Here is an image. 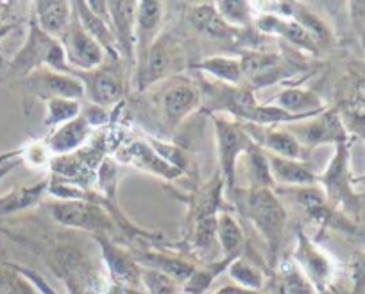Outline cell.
<instances>
[{
  "label": "cell",
  "instance_id": "cell-12",
  "mask_svg": "<svg viewBox=\"0 0 365 294\" xmlns=\"http://www.w3.org/2000/svg\"><path fill=\"white\" fill-rule=\"evenodd\" d=\"M240 65L245 85L252 90L272 85L285 76H294L297 72V66L292 65V61H289L285 56L269 51L242 52Z\"/></svg>",
  "mask_w": 365,
  "mask_h": 294
},
{
  "label": "cell",
  "instance_id": "cell-45",
  "mask_svg": "<svg viewBox=\"0 0 365 294\" xmlns=\"http://www.w3.org/2000/svg\"><path fill=\"white\" fill-rule=\"evenodd\" d=\"M213 294H265L262 290H251V289H245V287L240 285H235V283H230V285H224L220 287L217 293Z\"/></svg>",
  "mask_w": 365,
  "mask_h": 294
},
{
  "label": "cell",
  "instance_id": "cell-8",
  "mask_svg": "<svg viewBox=\"0 0 365 294\" xmlns=\"http://www.w3.org/2000/svg\"><path fill=\"white\" fill-rule=\"evenodd\" d=\"M215 131L217 156H219V174L224 181L226 196L233 198L237 192L238 162L255 146L244 124L226 115H212Z\"/></svg>",
  "mask_w": 365,
  "mask_h": 294
},
{
  "label": "cell",
  "instance_id": "cell-18",
  "mask_svg": "<svg viewBox=\"0 0 365 294\" xmlns=\"http://www.w3.org/2000/svg\"><path fill=\"white\" fill-rule=\"evenodd\" d=\"M115 158L122 163L136 167L140 171L153 174V176L163 178L167 181H174L182 176L181 171L172 167L170 163L165 162L153 147L147 143V140H133V142L124 143L117 149Z\"/></svg>",
  "mask_w": 365,
  "mask_h": 294
},
{
  "label": "cell",
  "instance_id": "cell-5",
  "mask_svg": "<svg viewBox=\"0 0 365 294\" xmlns=\"http://www.w3.org/2000/svg\"><path fill=\"white\" fill-rule=\"evenodd\" d=\"M52 271L65 283L70 294H142L111 285L84 253L72 246H59L48 260Z\"/></svg>",
  "mask_w": 365,
  "mask_h": 294
},
{
  "label": "cell",
  "instance_id": "cell-4",
  "mask_svg": "<svg viewBox=\"0 0 365 294\" xmlns=\"http://www.w3.org/2000/svg\"><path fill=\"white\" fill-rule=\"evenodd\" d=\"M41 69H48L61 74H73V70L66 63L61 44L54 38L47 36L31 16L26 41L16 51L11 61L8 63L4 78L11 79V81H22V79L29 78L31 74L38 72Z\"/></svg>",
  "mask_w": 365,
  "mask_h": 294
},
{
  "label": "cell",
  "instance_id": "cell-24",
  "mask_svg": "<svg viewBox=\"0 0 365 294\" xmlns=\"http://www.w3.org/2000/svg\"><path fill=\"white\" fill-rule=\"evenodd\" d=\"M31 16L47 36L59 41L72 22V2H34Z\"/></svg>",
  "mask_w": 365,
  "mask_h": 294
},
{
  "label": "cell",
  "instance_id": "cell-25",
  "mask_svg": "<svg viewBox=\"0 0 365 294\" xmlns=\"http://www.w3.org/2000/svg\"><path fill=\"white\" fill-rule=\"evenodd\" d=\"M269 103L276 104L278 108L285 110L287 113L296 115L299 118H310L319 115L321 111H324L326 103L321 96H319L315 90L308 88H299V86H294V88L282 90L278 96L274 97Z\"/></svg>",
  "mask_w": 365,
  "mask_h": 294
},
{
  "label": "cell",
  "instance_id": "cell-6",
  "mask_svg": "<svg viewBox=\"0 0 365 294\" xmlns=\"http://www.w3.org/2000/svg\"><path fill=\"white\" fill-rule=\"evenodd\" d=\"M185 69H187V56L181 41L172 33H161L147 54L136 63V90L147 92L167 79L181 76Z\"/></svg>",
  "mask_w": 365,
  "mask_h": 294
},
{
  "label": "cell",
  "instance_id": "cell-34",
  "mask_svg": "<svg viewBox=\"0 0 365 294\" xmlns=\"http://www.w3.org/2000/svg\"><path fill=\"white\" fill-rule=\"evenodd\" d=\"M240 162H244V173L249 181L247 191H252V188H276L274 187L272 176H270L267 155L259 149V147L252 146L251 149L242 156Z\"/></svg>",
  "mask_w": 365,
  "mask_h": 294
},
{
  "label": "cell",
  "instance_id": "cell-32",
  "mask_svg": "<svg viewBox=\"0 0 365 294\" xmlns=\"http://www.w3.org/2000/svg\"><path fill=\"white\" fill-rule=\"evenodd\" d=\"M233 257H222L219 260H210L202 265H195L194 273L188 276V280L182 283V293L185 294H205L212 287V283L219 278L222 273L227 271Z\"/></svg>",
  "mask_w": 365,
  "mask_h": 294
},
{
  "label": "cell",
  "instance_id": "cell-38",
  "mask_svg": "<svg viewBox=\"0 0 365 294\" xmlns=\"http://www.w3.org/2000/svg\"><path fill=\"white\" fill-rule=\"evenodd\" d=\"M344 129L353 140L361 138L365 142V110L351 104H336Z\"/></svg>",
  "mask_w": 365,
  "mask_h": 294
},
{
  "label": "cell",
  "instance_id": "cell-14",
  "mask_svg": "<svg viewBox=\"0 0 365 294\" xmlns=\"http://www.w3.org/2000/svg\"><path fill=\"white\" fill-rule=\"evenodd\" d=\"M96 243L99 244L101 253H103L108 280L111 285L129 290V293H142L140 290L142 289L140 285L142 265L135 260V257H131L128 251L115 244L111 237H96Z\"/></svg>",
  "mask_w": 365,
  "mask_h": 294
},
{
  "label": "cell",
  "instance_id": "cell-48",
  "mask_svg": "<svg viewBox=\"0 0 365 294\" xmlns=\"http://www.w3.org/2000/svg\"><path fill=\"white\" fill-rule=\"evenodd\" d=\"M15 29H16V24H6V26L0 27V40H4V38Z\"/></svg>",
  "mask_w": 365,
  "mask_h": 294
},
{
  "label": "cell",
  "instance_id": "cell-17",
  "mask_svg": "<svg viewBox=\"0 0 365 294\" xmlns=\"http://www.w3.org/2000/svg\"><path fill=\"white\" fill-rule=\"evenodd\" d=\"M22 85L29 90L33 96L45 103L52 97H65V99H84L83 83L73 76V74H61L54 70L41 69L38 72L31 74L29 78L22 79Z\"/></svg>",
  "mask_w": 365,
  "mask_h": 294
},
{
  "label": "cell",
  "instance_id": "cell-13",
  "mask_svg": "<svg viewBox=\"0 0 365 294\" xmlns=\"http://www.w3.org/2000/svg\"><path fill=\"white\" fill-rule=\"evenodd\" d=\"M59 44L65 52L66 63L76 72L96 70L106 63V52L83 29L76 15L72 16V22H70L66 33L61 36Z\"/></svg>",
  "mask_w": 365,
  "mask_h": 294
},
{
  "label": "cell",
  "instance_id": "cell-11",
  "mask_svg": "<svg viewBox=\"0 0 365 294\" xmlns=\"http://www.w3.org/2000/svg\"><path fill=\"white\" fill-rule=\"evenodd\" d=\"M285 128L296 136L297 142L307 151H312V149L321 146L335 147L336 143L346 142V140L351 138L346 133V129H344L342 121H340V115L335 106L326 108L324 111H321L315 117H310L301 122H294V124L285 126Z\"/></svg>",
  "mask_w": 365,
  "mask_h": 294
},
{
  "label": "cell",
  "instance_id": "cell-35",
  "mask_svg": "<svg viewBox=\"0 0 365 294\" xmlns=\"http://www.w3.org/2000/svg\"><path fill=\"white\" fill-rule=\"evenodd\" d=\"M215 9L222 22L231 29H247L255 26L258 9L251 2H237V0H227V2H215Z\"/></svg>",
  "mask_w": 365,
  "mask_h": 294
},
{
  "label": "cell",
  "instance_id": "cell-39",
  "mask_svg": "<svg viewBox=\"0 0 365 294\" xmlns=\"http://www.w3.org/2000/svg\"><path fill=\"white\" fill-rule=\"evenodd\" d=\"M347 96L339 104H351L365 110V66H353L346 78Z\"/></svg>",
  "mask_w": 365,
  "mask_h": 294
},
{
  "label": "cell",
  "instance_id": "cell-15",
  "mask_svg": "<svg viewBox=\"0 0 365 294\" xmlns=\"http://www.w3.org/2000/svg\"><path fill=\"white\" fill-rule=\"evenodd\" d=\"M136 8L138 2H108L117 51L128 72L136 66Z\"/></svg>",
  "mask_w": 365,
  "mask_h": 294
},
{
  "label": "cell",
  "instance_id": "cell-3",
  "mask_svg": "<svg viewBox=\"0 0 365 294\" xmlns=\"http://www.w3.org/2000/svg\"><path fill=\"white\" fill-rule=\"evenodd\" d=\"M150 104L158 126L163 131L174 133L192 113L201 110V88L197 79L188 76H175L153 86Z\"/></svg>",
  "mask_w": 365,
  "mask_h": 294
},
{
  "label": "cell",
  "instance_id": "cell-7",
  "mask_svg": "<svg viewBox=\"0 0 365 294\" xmlns=\"http://www.w3.org/2000/svg\"><path fill=\"white\" fill-rule=\"evenodd\" d=\"M51 213L58 225L72 230H83L93 237H111L117 232L113 217L97 192L88 191L83 199L56 201Z\"/></svg>",
  "mask_w": 365,
  "mask_h": 294
},
{
  "label": "cell",
  "instance_id": "cell-29",
  "mask_svg": "<svg viewBox=\"0 0 365 294\" xmlns=\"http://www.w3.org/2000/svg\"><path fill=\"white\" fill-rule=\"evenodd\" d=\"M217 244L220 246L224 257H242L247 246L245 233L242 225L237 220L233 213L222 212L217 216Z\"/></svg>",
  "mask_w": 365,
  "mask_h": 294
},
{
  "label": "cell",
  "instance_id": "cell-33",
  "mask_svg": "<svg viewBox=\"0 0 365 294\" xmlns=\"http://www.w3.org/2000/svg\"><path fill=\"white\" fill-rule=\"evenodd\" d=\"M227 275L233 280L235 285L245 287L251 290H262L267 285V275L259 262H255L252 258L247 257H237L227 268Z\"/></svg>",
  "mask_w": 365,
  "mask_h": 294
},
{
  "label": "cell",
  "instance_id": "cell-47",
  "mask_svg": "<svg viewBox=\"0 0 365 294\" xmlns=\"http://www.w3.org/2000/svg\"><path fill=\"white\" fill-rule=\"evenodd\" d=\"M22 158H16V160H11V162H8V163H4V166L0 167V181L4 180L6 176H8L9 173H13V171L16 169V167H20L22 166Z\"/></svg>",
  "mask_w": 365,
  "mask_h": 294
},
{
  "label": "cell",
  "instance_id": "cell-42",
  "mask_svg": "<svg viewBox=\"0 0 365 294\" xmlns=\"http://www.w3.org/2000/svg\"><path fill=\"white\" fill-rule=\"evenodd\" d=\"M51 156L52 155L48 153L43 140L36 143H27V146H22V162L29 163V166L33 167H43L45 163L51 162V160H48Z\"/></svg>",
  "mask_w": 365,
  "mask_h": 294
},
{
  "label": "cell",
  "instance_id": "cell-44",
  "mask_svg": "<svg viewBox=\"0 0 365 294\" xmlns=\"http://www.w3.org/2000/svg\"><path fill=\"white\" fill-rule=\"evenodd\" d=\"M9 265H11L16 273H20L24 278L29 280V282L34 285V289H36L40 294H59L58 290H56L54 287H52L51 283H48L47 280L40 275V273L34 271V269L24 268V265H19V264H9Z\"/></svg>",
  "mask_w": 365,
  "mask_h": 294
},
{
  "label": "cell",
  "instance_id": "cell-46",
  "mask_svg": "<svg viewBox=\"0 0 365 294\" xmlns=\"http://www.w3.org/2000/svg\"><path fill=\"white\" fill-rule=\"evenodd\" d=\"M16 158H22V147H16V149H11V151L0 153V167Z\"/></svg>",
  "mask_w": 365,
  "mask_h": 294
},
{
  "label": "cell",
  "instance_id": "cell-40",
  "mask_svg": "<svg viewBox=\"0 0 365 294\" xmlns=\"http://www.w3.org/2000/svg\"><path fill=\"white\" fill-rule=\"evenodd\" d=\"M0 294H40L33 283L24 278L9 264L0 268Z\"/></svg>",
  "mask_w": 365,
  "mask_h": 294
},
{
  "label": "cell",
  "instance_id": "cell-1",
  "mask_svg": "<svg viewBox=\"0 0 365 294\" xmlns=\"http://www.w3.org/2000/svg\"><path fill=\"white\" fill-rule=\"evenodd\" d=\"M354 140L349 138L333 147L331 160L326 169L319 174V187L324 194L326 201L336 212L344 213L349 219L360 220L365 206V194L354 188V174L351 171V151Z\"/></svg>",
  "mask_w": 365,
  "mask_h": 294
},
{
  "label": "cell",
  "instance_id": "cell-36",
  "mask_svg": "<svg viewBox=\"0 0 365 294\" xmlns=\"http://www.w3.org/2000/svg\"><path fill=\"white\" fill-rule=\"evenodd\" d=\"M83 111V103L76 99H65V97H52L45 101V126L47 128H58L79 117Z\"/></svg>",
  "mask_w": 365,
  "mask_h": 294
},
{
  "label": "cell",
  "instance_id": "cell-49",
  "mask_svg": "<svg viewBox=\"0 0 365 294\" xmlns=\"http://www.w3.org/2000/svg\"><path fill=\"white\" fill-rule=\"evenodd\" d=\"M321 294H351V290H349V293H347V290H340V289H336L335 285H333L331 289L324 290V293H321Z\"/></svg>",
  "mask_w": 365,
  "mask_h": 294
},
{
  "label": "cell",
  "instance_id": "cell-9",
  "mask_svg": "<svg viewBox=\"0 0 365 294\" xmlns=\"http://www.w3.org/2000/svg\"><path fill=\"white\" fill-rule=\"evenodd\" d=\"M294 264L299 268L314 285L317 294L331 289L336 280V262L314 237L308 235L303 228L296 232V248H294Z\"/></svg>",
  "mask_w": 365,
  "mask_h": 294
},
{
  "label": "cell",
  "instance_id": "cell-26",
  "mask_svg": "<svg viewBox=\"0 0 365 294\" xmlns=\"http://www.w3.org/2000/svg\"><path fill=\"white\" fill-rule=\"evenodd\" d=\"M190 69L199 72V76L212 79V81L233 86L245 85L240 58H233V56H208V58H202L201 61L192 63Z\"/></svg>",
  "mask_w": 365,
  "mask_h": 294
},
{
  "label": "cell",
  "instance_id": "cell-43",
  "mask_svg": "<svg viewBox=\"0 0 365 294\" xmlns=\"http://www.w3.org/2000/svg\"><path fill=\"white\" fill-rule=\"evenodd\" d=\"M81 115H83V118L88 122V126H90L91 129L104 128V126H108L111 122L110 110L103 106H97V104H83Z\"/></svg>",
  "mask_w": 365,
  "mask_h": 294
},
{
  "label": "cell",
  "instance_id": "cell-22",
  "mask_svg": "<svg viewBox=\"0 0 365 294\" xmlns=\"http://www.w3.org/2000/svg\"><path fill=\"white\" fill-rule=\"evenodd\" d=\"M165 6L161 2H140L136 8V63L160 38Z\"/></svg>",
  "mask_w": 365,
  "mask_h": 294
},
{
  "label": "cell",
  "instance_id": "cell-10",
  "mask_svg": "<svg viewBox=\"0 0 365 294\" xmlns=\"http://www.w3.org/2000/svg\"><path fill=\"white\" fill-rule=\"evenodd\" d=\"M125 74L122 61L104 63L99 69L88 72H76L73 76L83 83L84 99L90 104H97L110 110L117 103H120L125 93Z\"/></svg>",
  "mask_w": 365,
  "mask_h": 294
},
{
  "label": "cell",
  "instance_id": "cell-20",
  "mask_svg": "<svg viewBox=\"0 0 365 294\" xmlns=\"http://www.w3.org/2000/svg\"><path fill=\"white\" fill-rule=\"evenodd\" d=\"M91 133H93V129L88 126V122L84 121L83 115H79V117H76L73 121L52 129L43 142L52 156H66L81 151V149L86 146Z\"/></svg>",
  "mask_w": 365,
  "mask_h": 294
},
{
  "label": "cell",
  "instance_id": "cell-21",
  "mask_svg": "<svg viewBox=\"0 0 365 294\" xmlns=\"http://www.w3.org/2000/svg\"><path fill=\"white\" fill-rule=\"evenodd\" d=\"M267 155V153H265ZM270 176L276 188L312 187L319 183V174L303 160H289L267 155Z\"/></svg>",
  "mask_w": 365,
  "mask_h": 294
},
{
  "label": "cell",
  "instance_id": "cell-2",
  "mask_svg": "<svg viewBox=\"0 0 365 294\" xmlns=\"http://www.w3.org/2000/svg\"><path fill=\"white\" fill-rule=\"evenodd\" d=\"M240 210L251 220L269 250L270 268H276L287 230V208L274 188H252L240 192Z\"/></svg>",
  "mask_w": 365,
  "mask_h": 294
},
{
  "label": "cell",
  "instance_id": "cell-37",
  "mask_svg": "<svg viewBox=\"0 0 365 294\" xmlns=\"http://www.w3.org/2000/svg\"><path fill=\"white\" fill-rule=\"evenodd\" d=\"M279 293L282 294H317L307 276L299 271L294 260H285L278 265Z\"/></svg>",
  "mask_w": 365,
  "mask_h": 294
},
{
  "label": "cell",
  "instance_id": "cell-31",
  "mask_svg": "<svg viewBox=\"0 0 365 294\" xmlns=\"http://www.w3.org/2000/svg\"><path fill=\"white\" fill-rule=\"evenodd\" d=\"M287 16H292V19L310 34V38L317 44L319 49L329 47V45L333 44V40H335L333 31L331 27L328 26V22H326L322 16H319L315 11H312L308 6L289 4Z\"/></svg>",
  "mask_w": 365,
  "mask_h": 294
},
{
  "label": "cell",
  "instance_id": "cell-23",
  "mask_svg": "<svg viewBox=\"0 0 365 294\" xmlns=\"http://www.w3.org/2000/svg\"><path fill=\"white\" fill-rule=\"evenodd\" d=\"M72 8L73 15L77 16L83 29L103 47V51L106 52V56H110L111 61H120L111 24L108 20H104L103 16L97 15V13L91 11L88 2H72Z\"/></svg>",
  "mask_w": 365,
  "mask_h": 294
},
{
  "label": "cell",
  "instance_id": "cell-16",
  "mask_svg": "<svg viewBox=\"0 0 365 294\" xmlns=\"http://www.w3.org/2000/svg\"><path fill=\"white\" fill-rule=\"evenodd\" d=\"M244 128L247 131V135L251 136L252 142H255V146L259 147L267 155L307 162L308 151L297 142L296 136L285 126L244 124Z\"/></svg>",
  "mask_w": 365,
  "mask_h": 294
},
{
  "label": "cell",
  "instance_id": "cell-30",
  "mask_svg": "<svg viewBox=\"0 0 365 294\" xmlns=\"http://www.w3.org/2000/svg\"><path fill=\"white\" fill-rule=\"evenodd\" d=\"M187 19L197 33L206 34L210 38H227L237 33V31L231 29L222 22V19L217 13L215 4L188 6Z\"/></svg>",
  "mask_w": 365,
  "mask_h": 294
},
{
  "label": "cell",
  "instance_id": "cell-50",
  "mask_svg": "<svg viewBox=\"0 0 365 294\" xmlns=\"http://www.w3.org/2000/svg\"><path fill=\"white\" fill-rule=\"evenodd\" d=\"M354 181H356V183H361V181H365V176H360V178H354Z\"/></svg>",
  "mask_w": 365,
  "mask_h": 294
},
{
  "label": "cell",
  "instance_id": "cell-41",
  "mask_svg": "<svg viewBox=\"0 0 365 294\" xmlns=\"http://www.w3.org/2000/svg\"><path fill=\"white\" fill-rule=\"evenodd\" d=\"M351 294H365V250L356 251L349 262Z\"/></svg>",
  "mask_w": 365,
  "mask_h": 294
},
{
  "label": "cell",
  "instance_id": "cell-28",
  "mask_svg": "<svg viewBox=\"0 0 365 294\" xmlns=\"http://www.w3.org/2000/svg\"><path fill=\"white\" fill-rule=\"evenodd\" d=\"M135 260L140 265H143V268H150L154 271L163 273L165 276L172 278L174 282L181 283V285L187 282L188 276L195 269V264H192L190 260L174 257V255H168L165 251H138Z\"/></svg>",
  "mask_w": 365,
  "mask_h": 294
},
{
  "label": "cell",
  "instance_id": "cell-27",
  "mask_svg": "<svg viewBox=\"0 0 365 294\" xmlns=\"http://www.w3.org/2000/svg\"><path fill=\"white\" fill-rule=\"evenodd\" d=\"M48 183H51V178L45 176L36 183L16 187L8 194L0 196V219L34 208L48 192Z\"/></svg>",
  "mask_w": 365,
  "mask_h": 294
},
{
  "label": "cell",
  "instance_id": "cell-19",
  "mask_svg": "<svg viewBox=\"0 0 365 294\" xmlns=\"http://www.w3.org/2000/svg\"><path fill=\"white\" fill-rule=\"evenodd\" d=\"M255 26L258 27L262 33L282 38V40H285L287 44H290L292 47H296L297 51L301 52H308V54L315 56L321 51V49L317 47V44L310 38V34H308L292 16L279 15V13L274 11L258 13L255 20Z\"/></svg>",
  "mask_w": 365,
  "mask_h": 294
}]
</instances>
